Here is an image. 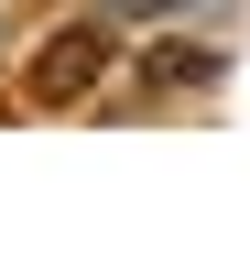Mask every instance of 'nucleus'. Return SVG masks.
Wrapping results in <instances>:
<instances>
[{"label": "nucleus", "mask_w": 250, "mask_h": 260, "mask_svg": "<svg viewBox=\"0 0 250 260\" xmlns=\"http://www.w3.org/2000/svg\"><path fill=\"white\" fill-rule=\"evenodd\" d=\"M98 76H109V22H66V32H54V54L33 65L44 98H76V87H98Z\"/></svg>", "instance_id": "nucleus-1"}]
</instances>
